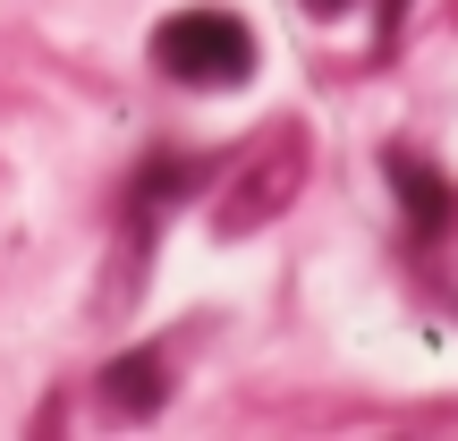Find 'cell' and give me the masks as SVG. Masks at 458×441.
Listing matches in <instances>:
<instances>
[{
    "label": "cell",
    "instance_id": "obj_1",
    "mask_svg": "<svg viewBox=\"0 0 458 441\" xmlns=\"http://www.w3.org/2000/svg\"><path fill=\"white\" fill-rule=\"evenodd\" d=\"M153 68L196 85V94H229V85L255 77V34L229 9H179L153 26Z\"/></svg>",
    "mask_w": 458,
    "mask_h": 441
},
{
    "label": "cell",
    "instance_id": "obj_2",
    "mask_svg": "<svg viewBox=\"0 0 458 441\" xmlns=\"http://www.w3.org/2000/svg\"><path fill=\"white\" fill-rule=\"evenodd\" d=\"M382 170H391V179H399V204H408V221L425 229V238H442V229L458 221V196H450V179H442V170H433V162H416L408 145H399V153H391V162H382Z\"/></svg>",
    "mask_w": 458,
    "mask_h": 441
},
{
    "label": "cell",
    "instance_id": "obj_3",
    "mask_svg": "<svg viewBox=\"0 0 458 441\" xmlns=\"http://www.w3.org/2000/svg\"><path fill=\"white\" fill-rule=\"evenodd\" d=\"M102 391H111L128 416H153V408H162V357H153V348H136V357H111Z\"/></svg>",
    "mask_w": 458,
    "mask_h": 441
},
{
    "label": "cell",
    "instance_id": "obj_4",
    "mask_svg": "<svg viewBox=\"0 0 458 441\" xmlns=\"http://www.w3.org/2000/svg\"><path fill=\"white\" fill-rule=\"evenodd\" d=\"M306 9H314V17H340V9H348V0H306Z\"/></svg>",
    "mask_w": 458,
    "mask_h": 441
}]
</instances>
